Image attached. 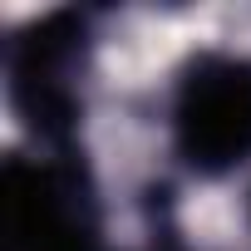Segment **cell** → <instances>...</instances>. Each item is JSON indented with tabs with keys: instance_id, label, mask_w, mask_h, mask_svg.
<instances>
[{
	"instance_id": "6da1fadb",
	"label": "cell",
	"mask_w": 251,
	"mask_h": 251,
	"mask_svg": "<svg viewBox=\"0 0 251 251\" xmlns=\"http://www.w3.org/2000/svg\"><path fill=\"white\" fill-rule=\"evenodd\" d=\"M99 54V10L54 5L5 35V99L25 148H79Z\"/></svg>"
},
{
	"instance_id": "7a4b0ae2",
	"label": "cell",
	"mask_w": 251,
	"mask_h": 251,
	"mask_svg": "<svg viewBox=\"0 0 251 251\" xmlns=\"http://www.w3.org/2000/svg\"><path fill=\"white\" fill-rule=\"evenodd\" d=\"M0 231L5 251H113L89 143H15L0 163Z\"/></svg>"
},
{
	"instance_id": "3957f363",
	"label": "cell",
	"mask_w": 251,
	"mask_h": 251,
	"mask_svg": "<svg viewBox=\"0 0 251 251\" xmlns=\"http://www.w3.org/2000/svg\"><path fill=\"white\" fill-rule=\"evenodd\" d=\"M168 153L197 182L251 168V54L207 45L168 79Z\"/></svg>"
},
{
	"instance_id": "277c9868",
	"label": "cell",
	"mask_w": 251,
	"mask_h": 251,
	"mask_svg": "<svg viewBox=\"0 0 251 251\" xmlns=\"http://www.w3.org/2000/svg\"><path fill=\"white\" fill-rule=\"evenodd\" d=\"M138 207H143V241L128 246V251H192L187 246V231L177 222V187L168 177L148 182Z\"/></svg>"
},
{
	"instance_id": "5b68a950",
	"label": "cell",
	"mask_w": 251,
	"mask_h": 251,
	"mask_svg": "<svg viewBox=\"0 0 251 251\" xmlns=\"http://www.w3.org/2000/svg\"><path fill=\"white\" fill-rule=\"evenodd\" d=\"M246 217H251V197H246Z\"/></svg>"
}]
</instances>
